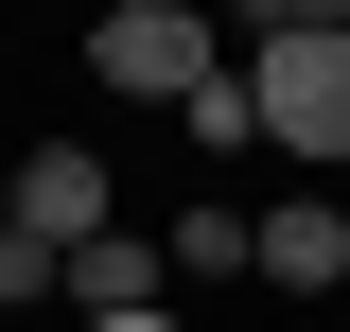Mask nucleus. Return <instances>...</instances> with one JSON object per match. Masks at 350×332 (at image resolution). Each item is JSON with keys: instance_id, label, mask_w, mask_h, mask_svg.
Segmentation results:
<instances>
[{"instance_id": "nucleus-1", "label": "nucleus", "mask_w": 350, "mask_h": 332, "mask_svg": "<svg viewBox=\"0 0 350 332\" xmlns=\"http://www.w3.org/2000/svg\"><path fill=\"white\" fill-rule=\"evenodd\" d=\"M245 105H262V158L350 175V0H280L245 36Z\"/></svg>"}, {"instance_id": "nucleus-2", "label": "nucleus", "mask_w": 350, "mask_h": 332, "mask_svg": "<svg viewBox=\"0 0 350 332\" xmlns=\"http://www.w3.org/2000/svg\"><path fill=\"white\" fill-rule=\"evenodd\" d=\"M211 70H228V36L193 0H105V18H88V87H105V105H193Z\"/></svg>"}, {"instance_id": "nucleus-3", "label": "nucleus", "mask_w": 350, "mask_h": 332, "mask_svg": "<svg viewBox=\"0 0 350 332\" xmlns=\"http://www.w3.org/2000/svg\"><path fill=\"white\" fill-rule=\"evenodd\" d=\"M0 227H36V245L70 262V245H105V227H123V175L88 158V140H36V158H18V193H0Z\"/></svg>"}, {"instance_id": "nucleus-4", "label": "nucleus", "mask_w": 350, "mask_h": 332, "mask_svg": "<svg viewBox=\"0 0 350 332\" xmlns=\"http://www.w3.org/2000/svg\"><path fill=\"white\" fill-rule=\"evenodd\" d=\"M53 315H70V332H105V315H175V262H158V227H105V245H70Z\"/></svg>"}, {"instance_id": "nucleus-5", "label": "nucleus", "mask_w": 350, "mask_h": 332, "mask_svg": "<svg viewBox=\"0 0 350 332\" xmlns=\"http://www.w3.org/2000/svg\"><path fill=\"white\" fill-rule=\"evenodd\" d=\"M158 262H175V280H262V210H245V193H175Z\"/></svg>"}, {"instance_id": "nucleus-6", "label": "nucleus", "mask_w": 350, "mask_h": 332, "mask_svg": "<svg viewBox=\"0 0 350 332\" xmlns=\"http://www.w3.org/2000/svg\"><path fill=\"white\" fill-rule=\"evenodd\" d=\"M262 280H280V297H333L350 280V210L333 193H280V210H262Z\"/></svg>"}, {"instance_id": "nucleus-7", "label": "nucleus", "mask_w": 350, "mask_h": 332, "mask_svg": "<svg viewBox=\"0 0 350 332\" xmlns=\"http://www.w3.org/2000/svg\"><path fill=\"white\" fill-rule=\"evenodd\" d=\"M175 123H193V158H262V105H245V53H228V70L193 87V105H175Z\"/></svg>"}, {"instance_id": "nucleus-8", "label": "nucleus", "mask_w": 350, "mask_h": 332, "mask_svg": "<svg viewBox=\"0 0 350 332\" xmlns=\"http://www.w3.org/2000/svg\"><path fill=\"white\" fill-rule=\"evenodd\" d=\"M53 280H70V262H53L36 227H0V315H53Z\"/></svg>"}, {"instance_id": "nucleus-9", "label": "nucleus", "mask_w": 350, "mask_h": 332, "mask_svg": "<svg viewBox=\"0 0 350 332\" xmlns=\"http://www.w3.org/2000/svg\"><path fill=\"white\" fill-rule=\"evenodd\" d=\"M105 332H175V315H105Z\"/></svg>"}]
</instances>
